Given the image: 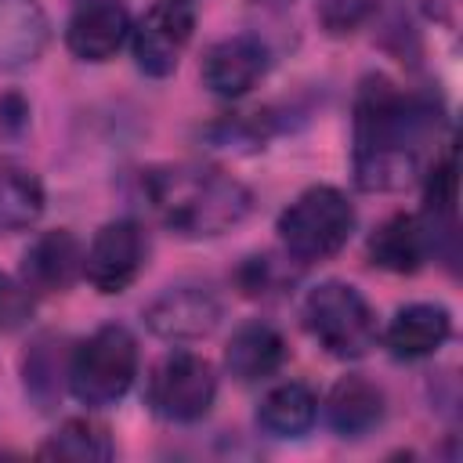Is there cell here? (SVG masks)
<instances>
[{
    "mask_svg": "<svg viewBox=\"0 0 463 463\" xmlns=\"http://www.w3.org/2000/svg\"><path fill=\"white\" fill-rule=\"evenodd\" d=\"M438 123L423 98H405L391 80L365 76L354 98V181L365 192H391L412 181L420 152Z\"/></svg>",
    "mask_w": 463,
    "mask_h": 463,
    "instance_id": "cell-1",
    "label": "cell"
},
{
    "mask_svg": "<svg viewBox=\"0 0 463 463\" xmlns=\"http://www.w3.org/2000/svg\"><path fill=\"white\" fill-rule=\"evenodd\" d=\"M152 213L184 239H210L235 228L250 213V188L232 174L195 163L152 166L141 177Z\"/></svg>",
    "mask_w": 463,
    "mask_h": 463,
    "instance_id": "cell-2",
    "label": "cell"
},
{
    "mask_svg": "<svg viewBox=\"0 0 463 463\" xmlns=\"http://www.w3.org/2000/svg\"><path fill=\"white\" fill-rule=\"evenodd\" d=\"M354 232V206L340 188L315 184L279 213V239L300 264L333 257Z\"/></svg>",
    "mask_w": 463,
    "mask_h": 463,
    "instance_id": "cell-3",
    "label": "cell"
},
{
    "mask_svg": "<svg viewBox=\"0 0 463 463\" xmlns=\"http://www.w3.org/2000/svg\"><path fill=\"white\" fill-rule=\"evenodd\" d=\"M137 376V340L123 326H101L69 354V387L76 402L101 409L119 402Z\"/></svg>",
    "mask_w": 463,
    "mask_h": 463,
    "instance_id": "cell-4",
    "label": "cell"
},
{
    "mask_svg": "<svg viewBox=\"0 0 463 463\" xmlns=\"http://www.w3.org/2000/svg\"><path fill=\"white\" fill-rule=\"evenodd\" d=\"M307 333L336 358H362L376 344V315L347 282H322L304 297Z\"/></svg>",
    "mask_w": 463,
    "mask_h": 463,
    "instance_id": "cell-5",
    "label": "cell"
},
{
    "mask_svg": "<svg viewBox=\"0 0 463 463\" xmlns=\"http://www.w3.org/2000/svg\"><path fill=\"white\" fill-rule=\"evenodd\" d=\"M217 398V376L213 365L192 351H174L166 354L152 380H148V405L174 423H192L210 412Z\"/></svg>",
    "mask_w": 463,
    "mask_h": 463,
    "instance_id": "cell-6",
    "label": "cell"
},
{
    "mask_svg": "<svg viewBox=\"0 0 463 463\" xmlns=\"http://www.w3.org/2000/svg\"><path fill=\"white\" fill-rule=\"evenodd\" d=\"M145 232L137 221H109L83 253V275L98 293H123L145 268Z\"/></svg>",
    "mask_w": 463,
    "mask_h": 463,
    "instance_id": "cell-7",
    "label": "cell"
},
{
    "mask_svg": "<svg viewBox=\"0 0 463 463\" xmlns=\"http://www.w3.org/2000/svg\"><path fill=\"white\" fill-rule=\"evenodd\" d=\"M195 29L188 0H159L134 25V58L148 76H170Z\"/></svg>",
    "mask_w": 463,
    "mask_h": 463,
    "instance_id": "cell-8",
    "label": "cell"
},
{
    "mask_svg": "<svg viewBox=\"0 0 463 463\" xmlns=\"http://www.w3.org/2000/svg\"><path fill=\"white\" fill-rule=\"evenodd\" d=\"M221 322V300L206 286H170L145 307V326L163 340H199Z\"/></svg>",
    "mask_w": 463,
    "mask_h": 463,
    "instance_id": "cell-9",
    "label": "cell"
},
{
    "mask_svg": "<svg viewBox=\"0 0 463 463\" xmlns=\"http://www.w3.org/2000/svg\"><path fill=\"white\" fill-rule=\"evenodd\" d=\"M268 69V47L250 36H224L203 54V83L217 98H242Z\"/></svg>",
    "mask_w": 463,
    "mask_h": 463,
    "instance_id": "cell-10",
    "label": "cell"
},
{
    "mask_svg": "<svg viewBox=\"0 0 463 463\" xmlns=\"http://www.w3.org/2000/svg\"><path fill=\"white\" fill-rule=\"evenodd\" d=\"M83 271V250L72 232H43L22 253V286L29 293H61Z\"/></svg>",
    "mask_w": 463,
    "mask_h": 463,
    "instance_id": "cell-11",
    "label": "cell"
},
{
    "mask_svg": "<svg viewBox=\"0 0 463 463\" xmlns=\"http://www.w3.org/2000/svg\"><path fill=\"white\" fill-rule=\"evenodd\" d=\"M130 33V14L116 0H90L83 4L65 29V43L83 61H105L119 51V43Z\"/></svg>",
    "mask_w": 463,
    "mask_h": 463,
    "instance_id": "cell-12",
    "label": "cell"
},
{
    "mask_svg": "<svg viewBox=\"0 0 463 463\" xmlns=\"http://www.w3.org/2000/svg\"><path fill=\"white\" fill-rule=\"evenodd\" d=\"M430 246H434L430 224H423L412 213H394L369 239V260L376 268H387V271H402L405 275V271L423 268V260L430 257Z\"/></svg>",
    "mask_w": 463,
    "mask_h": 463,
    "instance_id": "cell-13",
    "label": "cell"
},
{
    "mask_svg": "<svg viewBox=\"0 0 463 463\" xmlns=\"http://www.w3.org/2000/svg\"><path fill=\"white\" fill-rule=\"evenodd\" d=\"M449 333H452V318L441 304H409L391 318L383 344L394 358L412 362L434 354L449 340Z\"/></svg>",
    "mask_w": 463,
    "mask_h": 463,
    "instance_id": "cell-14",
    "label": "cell"
},
{
    "mask_svg": "<svg viewBox=\"0 0 463 463\" xmlns=\"http://www.w3.org/2000/svg\"><path fill=\"white\" fill-rule=\"evenodd\" d=\"M51 22L36 0H0V69H22L47 47Z\"/></svg>",
    "mask_w": 463,
    "mask_h": 463,
    "instance_id": "cell-15",
    "label": "cell"
},
{
    "mask_svg": "<svg viewBox=\"0 0 463 463\" xmlns=\"http://www.w3.org/2000/svg\"><path fill=\"white\" fill-rule=\"evenodd\" d=\"M326 420L340 438H362L383 420V391L365 376H344L326 398Z\"/></svg>",
    "mask_w": 463,
    "mask_h": 463,
    "instance_id": "cell-16",
    "label": "cell"
},
{
    "mask_svg": "<svg viewBox=\"0 0 463 463\" xmlns=\"http://www.w3.org/2000/svg\"><path fill=\"white\" fill-rule=\"evenodd\" d=\"M282 362H286V340L268 322H246V326H239L232 333L228 347H224V365L242 383H253V380L271 376Z\"/></svg>",
    "mask_w": 463,
    "mask_h": 463,
    "instance_id": "cell-17",
    "label": "cell"
},
{
    "mask_svg": "<svg viewBox=\"0 0 463 463\" xmlns=\"http://www.w3.org/2000/svg\"><path fill=\"white\" fill-rule=\"evenodd\" d=\"M315 416H318V398L307 383L297 380L271 387L257 409V423L271 438H300L311 430Z\"/></svg>",
    "mask_w": 463,
    "mask_h": 463,
    "instance_id": "cell-18",
    "label": "cell"
},
{
    "mask_svg": "<svg viewBox=\"0 0 463 463\" xmlns=\"http://www.w3.org/2000/svg\"><path fill=\"white\" fill-rule=\"evenodd\" d=\"M22 376H25V394L36 402V409H51L61 394V376L69 380V354L61 351V340L51 333L36 336L22 358Z\"/></svg>",
    "mask_w": 463,
    "mask_h": 463,
    "instance_id": "cell-19",
    "label": "cell"
},
{
    "mask_svg": "<svg viewBox=\"0 0 463 463\" xmlns=\"http://www.w3.org/2000/svg\"><path fill=\"white\" fill-rule=\"evenodd\" d=\"M43 213V184L25 166H0V232H22Z\"/></svg>",
    "mask_w": 463,
    "mask_h": 463,
    "instance_id": "cell-20",
    "label": "cell"
},
{
    "mask_svg": "<svg viewBox=\"0 0 463 463\" xmlns=\"http://www.w3.org/2000/svg\"><path fill=\"white\" fill-rule=\"evenodd\" d=\"M112 438L101 423L94 420H65L43 445L40 456L43 459H72V463H101L112 459Z\"/></svg>",
    "mask_w": 463,
    "mask_h": 463,
    "instance_id": "cell-21",
    "label": "cell"
},
{
    "mask_svg": "<svg viewBox=\"0 0 463 463\" xmlns=\"http://www.w3.org/2000/svg\"><path fill=\"white\" fill-rule=\"evenodd\" d=\"M427 213L434 217L430 224L445 221V228L452 232V213H456V156L445 152L441 163H434V170L427 174Z\"/></svg>",
    "mask_w": 463,
    "mask_h": 463,
    "instance_id": "cell-22",
    "label": "cell"
},
{
    "mask_svg": "<svg viewBox=\"0 0 463 463\" xmlns=\"http://www.w3.org/2000/svg\"><path fill=\"white\" fill-rule=\"evenodd\" d=\"M376 4L380 0H315V18L322 22L326 33L344 36V33H354L376 11Z\"/></svg>",
    "mask_w": 463,
    "mask_h": 463,
    "instance_id": "cell-23",
    "label": "cell"
},
{
    "mask_svg": "<svg viewBox=\"0 0 463 463\" xmlns=\"http://www.w3.org/2000/svg\"><path fill=\"white\" fill-rule=\"evenodd\" d=\"M25 286L18 289L7 275H0V329H11L25 318Z\"/></svg>",
    "mask_w": 463,
    "mask_h": 463,
    "instance_id": "cell-24",
    "label": "cell"
}]
</instances>
